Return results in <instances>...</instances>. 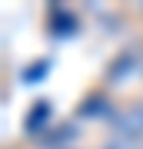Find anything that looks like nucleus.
Segmentation results:
<instances>
[{"instance_id":"obj_2","label":"nucleus","mask_w":143,"mask_h":149,"mask_svg":"<svg viewBox=\"0 0 143 149\" xmlns=\"http://www.w3.org/2000/svg\"><path fill=\"white\" fill-rule=\"evenodd\" d=\"M103 149H130V146H127V143H106Z\"/></svg>"},{"instance_id":"obj_1","label":"nucleus","mask_w":143,"mask_h":149,"mask_svg":"<svg viewBox=\"0 0 143 149\" xmlns=\"http://www.w3.org/2000/svg\"><path fill=\"white\" fill-rule=\"evenodd\" d=\"M120 129H123V136L137 139V136L143 133V109H130L127 116L120 119Z\"/></svg>"}]
</instances>
